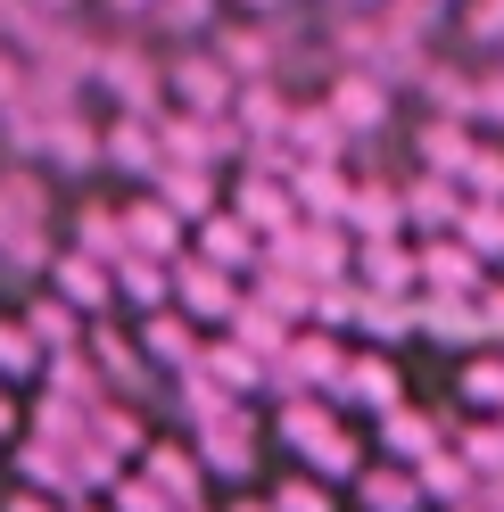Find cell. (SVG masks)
<instances>
[{"instance_id":"obj_1","label":"cell","mask_w":504,"mask_h":512,"mask_svg":"<svg viewBox=\"0 0 504 512\" xmlns=\"http://www.w3.org/2000/svg\"><path fill=\"white\" fill-rule=\"evenodd\" d=\"M58 290H67L75 306H100L108 281H100V265H91V256H67V265H58Z\"/></svg>"},{"instance_id":"obj_2","label":"cell","mask_w":504,"mask_h":512,"mask_svg":"<svg viewBox=\"0 0 504 512\" xmlns=\"http://www.w3.org/2000/svg\"><path fill=\"white\" fill-rule=\"evenodd\" d=\"M331 108H339V124H372V116H381V91H372V83H356V75H348V83L331 91Z\"/></svg>"},{"instance_id":"obj_3","label":"cell","mask_w":504,"mask_h":512,"mask_svg":"<svg viewBox=\"0 0 504 512\" xmlns=\"http://www.w3.org/2000/svg\"><path fill=\"white\" fill-rule=\"evenodd\" d=\"M116 157H124V166H157V133H149L141 116H124V124H116Z\"/></svg>"},{"instance_id":"obj_4","label":"cell","mask_w":504,"mask_h":512,"mask_svg":"<svg viewBox=\"0 0 504 512\" xmlns=\"http://www.w3.org/2000/svg\"><path fill=\"white\" fill-rule=\"evenodd\" d=\"M182 75H191V83H182V91H191V108H207V100L224 108V91H232V83H224V67H207V58H191Z\"/></svg>"},{"instance_id":"obj_5","label":"cell","mask_w":504,"mask_h":512,"mask_svg":"<svg viewBox=\"0 0 504 512\" xmlns=\"http://www.w3.org/2000/svg\"><path fill=\"white\" fill-rule=\"evenodd\" d=\"M364 504L372 512H405L414 504V479H364Z\"/></svg>"},{"instance_id":"obj_6","label":"cell","mask_w":504,"mask_h":512,"mask_svg":"<svg viewBox=\"0 0 504 512\" xmlns=\"http://www.w3.org/2000/svg\"><path fill=\"white\" fill-rule=\"evenodd\" d=\"M191 306H207V314H224V306H232V290H224V281H215L207 265H191Z\"/></svg>"},{"instance_id":"obj_7","label":"cell","mask_w":504,"mask_h":512,"mask_svg":"<svg viewBox=\"0 0 504 512\" xmlns=\"http://www.w3.org/2000/svg\"><path fill=\"white\" fill-rule=\"evenodd\" d=\"M58 157H67V166H91V157H100L91 149V124H58Z\"/></svg>"},{"instance_id":"obj_8","label":"cell","mask_w":504,"mask_h":512,"mask_svg":"<svg viewBox=\"0 0 504 512\" xmlns=\"http://www.w3.org/2000/svg\"><path fill=\"white\" fill-rule=\"evenodd\" d=\"M463 232H471V248H504V207H480Z\"/></svg>"},{"instance_id":"obj_9","label":"cell","mask_w":504,"mask_h":512,"mask_svg":"<svg viewBox=\"0 0 504 512\" xmlns=\"http://www.w3.org/2000/svg\"><path fill=\"white\" fill-rule=\"evenodd\" d=\"M9 364H34V331L0 323V372H9Z\"/></svg>"},{"instance_id":"obj_10","label":"cell","mask_w":504,"mask_h":512,"mask_svg":"<svg viewBox=\"0 0 504 512\" xmlns=\"http://www.w3.org/2000/svg\"><path fill=\"white\" fill-rule=\"evenodd\" d=\"M124 290H133V298H157V290H166V273L141 265V256H124Z\"/></svg>"},{"instance_id":"obj_11","label":"cell","mask_w":504,"mask_h":512,"mask_svg":"<svg viewBox=\"0 0 504 512\" xmlns=\"http://www.w3.org/2000/svg\"><path fill=\"white\" fill-rule=\"evenodd\" d=\"M298 141H306V157H331V141H339V124H331V116H306V124H298Z\"/></svg>"},{"instance_id":"obj_12","label":"cell","mask_w":504,"mask_h":512,"mask_svg":"<svg viewBox=\"0 0 504 512\" xmlns=\"http://www.w3.org/2000/svg\"><path fill=\"white\" fill-rule=\"evenodd\" d=\"M430 273L447 281V290H463V281H471V256H455V248H438V256H430Z\"/></svg>"},{"instance_id":"obj_13","label":"cell","mask_w":504,"mask_h":512,"mask_svg":"<svg viewBox=\"0 0 504 512\" xmlns=\"http://www.w3.org/2000/svg\"><path fill=\"white\" fill-rule=\"evenodd\" d=\"M133 240H149V248H166V240H174V223H166V215H149V207H141V215H133Z\"/></svg>"},{"instance_id":"obj_14","label":"cell","mask_w":504,"mask_h":512,"mask_svg":"<svg viewBox=\"0 0 504 512\" xmlns=\"http://www.w3.org/2000/svg\"><path fill=\"white\" fill-rule=\"evenodd\" d=\"M389 438L405 446V455H414V446H430V422H389Z\"/></svg>"},{"instance_id":"obj_15","label":"cell","mask_w":504,"mask_h":512,"mask_svg":"<svg viewBox=\"0 0 504 512\" xmlns=\"http://www.w3.org/2000/svg\"><path fill=\"white\" fill-rule=\"evenodd\" d=\"M124 512H166V504H157L149 488H133V496H124Z\"/></svg>"},{"instance_id":"obj_16","label":"cell","mask_w":504,"mask_h":512,"mask_svg":"<svg viewBox=\"0 0 504 512\" xmlns=\"http://www.w3.org/2000/svg\"><path fill=\"white\" fill-rule=\"evenodd\" d=\"M9 91H25V75L9 67V58H0V100H9Z\"/></svg>"}]
</instances>
